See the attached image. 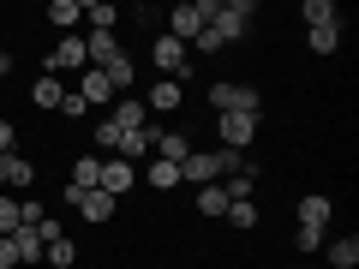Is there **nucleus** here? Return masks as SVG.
<instances>
[{
	"mask_svg": "<svg viewBox=\"0 0 359 269\" xmlns=\"http://www.w3.org/2000/svg\"><path fill=\"white\" fill-rule=\"evenodd\" d=\"M156 156H162V162H186V156H192V138H186V132H156Z\"/></svg>",
	"mask_w": 359,
	"mask_h": 269,
	"instance_id": "obj_15",
	"label": "nucleus"
},
{
	"mask_svg": "<svg viewBox=\"0 0 359 269\" xmlns=\"http://www.w3.org/2000/svg\"><path fill=\"white\" fill-rule=\"evenodd\" d=\"M132 186H138V167L120 162V156H108V162H102V192H108V198H126Z\"/></svg>",
	"mask_w": 359,
	"mask_h": 269,
	"instance_id": "obj_8",
	"label": "nucleus"
},
{
	"mask_svg": "<svg viewBox=\"0 0 359 269\" xmlns=\"http://www.w3.org/2000/svg\"><path fill=\"white\" fill-rule=\"evenodd\" d=\"M252 0H216V13H210V30H216L222 42H240L245 30H252Z\"/></svg>",
	"mask_w": 359,
	"mask_h": 269,
	"instance_id": "obj_2",
	"label": "nucleus"
},
{
	"mask_svg": "<svg viewBox=\"0 0 359 269\" xmlns=\"http://www.w3.org/2000/svg\"><path fill=\"white\" fill-rule=\"evenodd\" d=\"M150 150H156V132L144 126V132H120V150L114 156H120V162H138V156H150Z\"/></svg>",
	"mask_w": 359,
	"mask_h": 269,
	"instance_id": "obj_17",
	"label": "nucleus"
},
{
	"mask_svg": "<svg viewBox=\"0 0 359 269\" xmlns=\"http://www.w3.org/2000/svg\"><path fill=\"white\" fill-rule=\"evenodd\" d=\"M0 167H6V186H13V192H30V179H36V167H30L25 156H18V150H13V156H0Z\"/></svg>",
	"mask_w": 359,
	"mask_h": 269,
	"instance_id": "obj_19",
	"label": "nucleus"
},
{
	"mask_svg": "<svg viewBox=\"0 0 359 269\" xmlns=\"http://www.w3.org/2000/svg\"><path fill=\"white\" fill-rule=\"evenodd\" d=\"M335 42H341V25H318L311 30V54H335Z\"/></svg>",
	"mask_w": 359,
	"mask_h": 269,
	"instance_id": "obj_29",
	"label": "nucleus"
},
{
	"mask_svg": "<svg viewBox=\"0 0 359 269\" xmlns=\"http://www.w3.org/2000/svg\"><path fill=\"white\" fill-rule=\"evenodd\" d=\"M18 263V251H13V240H0V269H13Z\"/></svg>",
	"mask_w": 359,
	"mask_h": 269,
	"instance_id": "obj_36",
	"label": "nucleus"
},
{
	"mask_svg": "<svg viewBox=\"0 0 359 269\" xmlns=\"http://www.w3.org/2000/svg\"><path fill=\"white\" fill-rule=\"evenodd\" d=\"M84 66H90L84 36H60V48L48 54V78H60V72H84Z\"/></svg>",
	"mask_w": 359,
	"mask_h": 269,
	"instance_id": "obj_7",
	"label": "nucleus"
},
{
	"mask_svg": "<svg viewBox=\"0 0 359 269\" xmlns=\"http://www.w3.org/2000/svg\"><path fill=\"white\" fill-rule=\"evenodd\" d=\"M150 60H156V72L174 78V84H186V72H192V66H186V42L162 36V30H156V42H150Z\"/></svg>",
	"mask_w": 359,
	"mask_h": 269,
	"instance_id": "obj_4",
	"label": "nucleus"
},
{
	"mask_svg": "<svg viewBox=\"0 0 359 269\" xmlns=\"http://www.w3.org/2000/svg\"><path fill=\"white\" fill-rule=\"evenodd\" d=\"M13 251H18V263H36V257H42V233L36 228H18L13 233Z\"/></svg>",
	"mask_w": 359,
	"mask_h": 269,
	"instance_id": "obj_22",
	"label": "nucleus"
},
{
	"mask_svg": "<svg viewBox=\"0 0 359 269\" xmlns=\"http://www.w3.org/2000/svg\"><path fill=\"white\" fill-rule=\"evenodd\" d=\"M323 257L335 269H353L359 263V233H341V240H323Z\"/></svg>",
	"mask_w": 359,
	"mask_h": 269,
	"instance_id": "obj_13",
	"label": "nucleus"
},
{
	"mask_svg": "<svg viewBox=\"0 0 359 269\" xmlns=\"http://www.w3.org/2000/svg\"><path fill=\"white\" fill-rule=\"evenodd\" d=\"M0 192H6V167H0Z\"/></svg>",
	"mask_w": 359,
	"mask_h": 269,
	"instance_id": "obj_38",
	"label": "nucleus"
},
{
	"mask_svg": "<svg viewBox=\"0 0 359 269\" xmlns=\"http://www.w3.org/2000/svg\"><path fill=\"white\" fill-rule=\"evenodd\" d=\"M0 156H13V120H0Z\"/></svg>",
	"mask_w": 359,
	"mask_h": 269,
	"instance_id": "obj_35",
	"label": "nucleus"
},
{
	"mask_svg": "<svg viewBox=\"0 0 359 269\" xmlns=\"http://www.w3.org/2000/svg\"><path fill=\"white\" fill-rule=\"evenodd\" d=\"M66 204H72V209H78L84 221H108V216H114V204H120V198H108L102 186H90V192H66Z\"/></svg>",
	"mask_w": 359,
	"mask_h": 269,
	"instance_id": "obj_6",
	"label": "nucleus"
},
{
	"mask_svg": "<svg viewBox=\"0 0 359 269\" xmlns=\"http://www.w3.org/2000/svg\"><path fill=\"white\" fill-rule=\"evenodd\" d=\"M192 48H204V54H216V48H228V42H222V36H216V30H210V25H204V30H198V42H192Z\"/></svg>",
	"mask_w": 359,
	"mask_h": 269,
	"instance_id": "obj_33",
	"label": "nucleus"
},
{
	"mask_svg": "<svg viewBox=\"0 0 359 269\" xmlns=\"http://www.w3.org/2000/svg\"><path fill=\"white\" fill-rule=\"evenodd\" d=\"M180 102H186V90H180L174 78H156V84H150V96H144V108H150V114H174Z\"/></svg>",
	"mask_w": 359,
	"mask_h": 269,
	"instance_id": "obj_10",
	"label": "nucleus"
},
{
	"mask_svg": "<svg viewBox=\"0 0 359 269\" xmlns=\"http://www.w3.org/2000/svg\"><path fill=\"white\" fill-rule=\"evenodd\" d=\"M48 18H54V30H60V36H72V30L84 25V6H78V0H54Z\"/></svg>",
	"mask_w": 359,
	"mask_h": 269,
	"instance_id": "obj_18",
	"label": "nucleus"
},
{
	"mask_svg": "<svg viewBox=\"0 0 359 269\" xmlns=\"http://www.w3.org/2000/svg\"><path fill=\"white\" fill-rule=\"evenodd\" d=\"M84 54H90V66H108L120 54V42H114V30H90L84 36Z\"/></svg>",
	"mask_w": 359,
	"mask_h": 269,
	"instance_id": "obj_16",
	"label": "nucleus"
},
{
	"mask_svg": "<svg viewBox=\"0 0 359 269\" xmlns=\"http://www.w3.org/2000/svg\"><path fill=\"white\" fill-rule=\"evenodd\" d=\"M60 114H66V120H78V114H90V108L78 102V90H66V96H60Z\"/></svg>",
	"mask_w": 359,
	"mask_h": 269,
	"instance_id": "obj_34",
	"label": "nucleus"
},
{
	"mask_svg": "<svg viewBox=\"0 0 359 269\" xmlns=\"http://www.w3.org/2000/svg\"><path fill=\"white\" fill-rule=\"evenodd\" d=\"M18 228H25V209L13 204V192H0V240H13Z\"/></svg>",
	"mask_w": 359,
	"mask_h": 269,
	"instance_id": "obj_24",
	"label": "nucleus"
},
{
	"mask_svg": "<svg viewBox=\"0 0 359 269\" xmlns=\"http://www.w3.org/2000/svg\"><path fill=\"white\" fill-rule=\"evenodd\" d=\"M96 150H102V156L120 150V126H114V120H96Z\"/></svg>",
	"mask_w": 359,
	"mask_h": 269,
	"instance_id": "obj_30",
	"label": "nucleus"
},
{
	"mask_svg": "<svg viewBox=\"0 0 359 269\" xmlns=\"http://www.w3.org/2000/svg\"><path fill=\"white\" fill-rule=\"evenodd\" d=\"M108 120H114L120 132H144L150 126V108H144V96H120V102L108 108Z\"/></svg>",
	"mask_w": 359,
	"mask_h": 269,
	"instance_id": "obj_9",
	"label": "nucleus"
},
{
	"mask_svg": "<svg viewBox=\"0 0 359 269\" xmlns=\"http://www.w3.org/2000/svg\"><path fill=\"white\" fill-rule=\"evenodd\" d=\"M90 186H102V156H84V162H72L66 192H90Z\"/></svg>",
	"mask_w": 359,
	"mask_h": 269,
	"instance_id": "obj_14",
	"label": "nucleus"
},
{
	"mask_svg": "<svg viewBox=\"0 0 359 269\" xmlns=\"http://www.w3.org/2000/svg\"><path fill=\"white\" fill-rule=\"evenodd\" d=\"M210 108H216V114H257V90L222 78V84H210Z\"/></svg>",
	"mask_w": 359,
	"mask_h": 269,
	"instance_id": "obj_3",
	"label": "nucleus"
},
{
	"mask_svg": "<svg viewBox=\"0 0 359 269\" xmlns=\"http://www.w3.org/2000/svg\"><path fill=\"white\" fill-rule=\"evenodd\" d=\"M108 96H114V84H108L96 66H84V78H78V102H84V108H102Z\"/></svg>",
	"mask_w": 359,
	"mask_h": 269,
	"instance_id": "obj_11",
	"label": "nucleus"
},
{
	"mask_svg": "<svg viewBox=\"0 0 359 269\" xmlns=\"http://www.w3.org/2000/svg\"><path fill=\"white\" fill-rule=\"evenodd\" d=\"M84 18H90V30H114V6H108V0H90V6H84Z\"/></svg>",
	"mask_w": 359,
	"mask_h": 269,
	"instance_id": "obj_28",
	"label": "nucleus"
},
{
	"mask_svg": "<svg viewBox=\"0 0 359 269\" xmlns=\"http://www.w3.org/2000/svg\"><path fill=\"white\" fill-rule=\"evenodd\" d=\"M144 179H150V192H174V186H180V167L174 162H150V174H144Z\"/></svg>",
	"mask_w": 359,
	"mask_h": 269,
	"instance_id": "obj_26",
	"label": "nucleus"
},
{
	"mask_svg": "<svg viewBox=\"0 0 359 269\" xmlns=\"http://www.w3.org/2000/svg\"><path fill=\"white\" fill-rule=\"evenodd\" d=\"M42 263H54V269H78V245L60 233V240H48V245H42Z\"/></svg>",
	"mask_w": 359,
	"mask_h": 269,
	"instance_id": "obj_20",
	"label": "nucleus"
},
{
	"mask_svg": "<svg viewBox=\"0 0 359 269\" xmlns=\"http://www.w3.org/2000/svg\"><path fill=\"white\" fill-rule=\"evenodd\" d=\"M330 216H335V204L323 192H306L299 198V228H330Z\"/></svg>",
	"mask_w": 359,
	"mask_h": 269,
	"instance_id": "obj_12",
	"label": "nucleus"
},
{
	"mask_svg": "<svg viewBox=\"0 0 359 269\" xmlns=\"http://www.w3.org/2000/svg\"><path fill=\"white\" fill-rule=\"evenodd\" d=\"M216 132H222V150H252L257 138V114H216Z\"/></svg>",
	"mask_w": 359,
	"mask_h": 269,
	"instance_id": "obj_5",
	"label": "nucleus"
},
{
	"mask_svg": "<svg viewBox=\"0 0 359 269\" xmlns=\"http://www.w3.org/2000/svg\"><path fill=\"white\" fill-rule=\"evenodd\" d=\"M198 209H204V216H228V192H222V179H216V186H198Z\"/></svg>",
	"mask_w": 359,
	"mask_h": 269,
	"instance_id": "obj_25",
	"label": "nucleus"
},
{
	"mask_svg": "<svg viewBox=\"0 0 359 269\" xmlns=\"http://www.w3.org/2000/svg\"><path fill=\"white\" fill-rule=\"evenodd\" d=\"M6 66H13V60H6V48H0V72H6Z\"/></svg>",
	"mask_w": 359,
	"mask_h": 269,
	"instance_id": "obj_37",
	"label": "nucleus"
},
{
	"mask_svg": "<svg viewBox=\"0 0 359 269\" xmlns=\"http://www.w3.org/2000/svg\"><path fill=\"white\" fill-rule=\"evenodd\" d=\"M294 245L299 251H323V228H294Z\"/></svg>",
	"mask_w": 359,
	"mask_h": 269,
	"instance_id": "obj_32",
	"label": "nucleus"
},
{
	"mask_svg": "<svg viewBox=\"0 0 359 269\" xmlns=\"http://www.w3.org/2000/svg\"><path fill=\"white\" fill-rule=\"evenodd\" d=\"M228 221H233V228H245V233H252V228H257V209H252V198L228 204Z\"/></svg>",
	"mask_w": 359,
	"mask_h": 269,
	"instance_id": "obj_31",
	"label": "nucleus"
},
{
	"mask_svg": "<svg viewBox=\"0 0 359 269\" xmlns=\"http://www.w3.org/2000/svg\"><path fill=\"white\" fill-rule=\"evenodd\" d=\"M96 72H102L108 84H114V96H120V90H132V60H126V54H114V60H108V66H96Z\"/></svg>",
	"mask_w": 359,
	"mask_h": 269,
	"instance_id": "obj_23",
	"label": "nucleus"
},
{
	"mask_svg": "<svg viewBox=\"0 0 359 269\" xmlns=\"http://www.w3.org/2000/svg\"><path fill=\"white\" fill-rule=\"evenodd\" d=\"M60 96H66V90H60V78H48V72H42L36 84H30V102H36V108H60Z\"/></svg>",
	"mask_w": 359,
	"mask_h": 269,
	"instance_id": "obj_21",
	"label": "nucleus"
},
{
	"mask_svg": "<svg viewBox=\"0 0 359 269\" xmlns=\"http://www.w3.org/2000/svg\"><path fill=\"white\" fill-rule=\"evenodd\" d=\"M210 13H216V0H180L174 13H168V30H162V36H174V42H198V30L210 25Z\"/></svg>",
	"mask_w": 359,
	"mask_h": 269,
	"instance_id": "obj_1",
	"label": "nucleus"
},
{
	"mask_svg": "<svg viewBox=\"0 0 359 269\" xmlns=\"http://www.w3.org/2000/svg\"><path fill=\"white\" fill-rule=\"evenodd\" d=\"M299 18H306L311 30H318V25H341V18H335V6H330V0H306V6H299Z\"/></svg>",
	"mask_w": 359,
	"mask_h": 269,
	"instance_id": "obj_27",
	"label": "nucleus"
}]
</instances>
